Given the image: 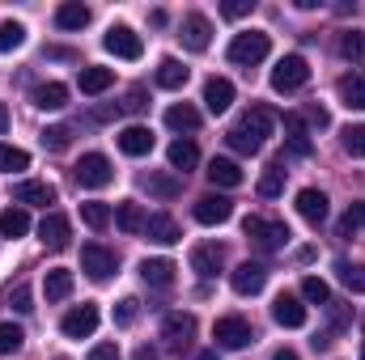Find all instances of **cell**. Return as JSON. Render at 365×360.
Instances as JSON below:
<instances>
[{"instance_id": "obj_1", "label": "cell", "mask_w": 365, "mask_h": 360, "mask_svg": "<svg viewBox=\"0 0 365 360\" xmlns=\"http://www.w3.org/2000/svg\"><path fill=\"white\" fill-rule=\"evenodd\" d=\"M268 51H272V38L264 34V30H242V34H234V43H230V60L234 64H259V60H268Z\"/></svg>"}, {"instance_id": "obj_2", "label": "cell", "mask_w": 365, "mask_h": 360, "mask_svg": "<svg viewBox=\"0 0 365 360\" xmlns=\"http://www.w3.org/2000/svg\"><path fill=\"white\" fill-rule=\"evenodd\" d=\"M242 233L259 246V250H280L289 242V225L284 221H268V216H247L242 221Z\"/></svg>"}, {"instance_id": "obj_3", "label": "cell", "mask_w": 365, "mask_h": 360, "mask_svg": "<svg viewBox=\"0 0 365 360\" xmlns=\"http://www.w3.org/2000/svg\"><path fill=\"white\" fill-rule=\"evenodd\" d=\"M212 339H217V348H225V352H238V348H251V344H255V331H251V322H247V318L230 314V318H217V327H212Z\"/></svg>"}, {"instance_id": "obj_4", "label": "cell", "mask_w": 365, "mask_h": 360, "mask_svg": "<svg viewBox=\"0 0 365 360\" xmlns=\"http://www.w3.org/2000/svg\"><path fill=\"white\" fill-rule=\"evenodd\" d=\"M310 81V64L302 60V55H280L276 60V68H272V90L276 93H293V90H302Z\"/></svg>"}, {"instance_id": "obj_5", "label": "cell", "mask_w": 365, "mask_h": 360, "mask_svg": "<svg viewBox=\"0 0 365 360\" xmlns=\"http://www.w3.org/2000/svg\"><path fill=\"white\" fill-rule=\"evenodd\" d=\"M102 47H106L110 55H119V60H140V55H145V43H140V34H136L132 26H110L106 38H102Z\"/></svg>"}, {"instance_id": "obj_6", "label": "cell", "mask_w": 365, "mask_h": 360, "mask_svg": "<svg viewBox=\"0 0 365 360\" xmlns=\"http://www.w3.org/2000/svg\"><path fill=\"white\" fill-rule=\"evenodd\" d=\"M60 331H64L68 339H90L93 331H98V305H93V301H81L77 309H68L64 322H60Z\"/></svg>"}, {"instance_id": "obj_7", "label": "cell", "mask_w": 365, "mask_h": 360, "mask_svg": "<svg viewBox=\"0 0 365 360\" xmlns=\"http://www.w3.org/2000/svg\"><path fill=\"white\" fill-rule=\"evenodd\" d=\"M115 268H119L115 250H106V246H98V242L81 246V271H86L90 280H110V275H115Z\"/></svg>"}, {"instance_id": "obj_8", "label": "cell", "mask_w": 365, "mask_h": 360, "mask_svg": "<svg viewBox=\"0 0 365 360\" xmlns=\"http://www.w3.org/2000/svg\"><path fill=\"white\" fill-rule=\"evenodd\" d=\"M73 174H77V182H81V186H93V191H98V186H106V182L115 179V170H110V162H106L102 153H86V157L73 166Z\"/></svg>"}, {"instance_id": "obj_9", "label": "cell", "mask_w": 365, "mask_h": 360, "mask_svg": "<svg viewBox=\"0 0 365 360\" xmlns=\"http://www.w3.org/2000/svg\"><path fill=\"white\" fill-rule=\"evenodd\" d=\"M191 335H195V314H187V309H175V314H166V322H162V339L170 344V348H187L191 344Z\"/></svg>"}, {"instance_id": "obj_10", "label": "cell", "mask_w": 365, "mask_h": 360, "mask_svg": "<svg viewBox=\"0 0 365 360\" xmlns=\"http://www.w3.org/2000/svg\"><path fill=\"white\" fill-rule=\"evenodd\" d=\"M230 284H234L238 297H255V292H264V284H268V268H264V263H242V268L230 271Z\"/></svg>"}, {"instance_id": "obj_11", "label": "cell", "mask_w": 365, "mask_h": 360, "mask_svg": "<svg viewBox=\"0 0 365 360\" xmlns=\"http://www.w3.org/2000/svg\"><path fill=\"white\" fill-rule=\"evenodd\" d=\"M234 216V199H225V195H200L195 199V221L200 225H225Z\"/></svg>"}, {"instance_id": "obj_12", "label": "cell", "mask_w": 365, "mask_h": 360, "mask_svg": "<svg viewBox=\"0 0 365 360\" xmlns=\"http://www.w3.org/2000/svg\"><path fill=\"white\" fill-rule=\"evenodd\" d=\"M234 127H238V132H247L251 140H259V144H264V140L272 136V127H276V115L268 110V106H251V110H247Z\"/></svg>"}, {"instance_id": "obj_13", "label": "cell", "mask_w": 365, "mask_h": 360, "mask_svg": "<svg viewBox=\"0 0 365 360\" xmlns=\"http://www.w3.org/2000/svg\"><path fill=\"white\" fill-rule=\"evenodd\" d=\"M13 203L17 208H47V203H56V186L51 182H17L13 186Z\"/></svg>"}, {"instance_id": "obj_14", "label": "cell", "mask_w": 365, "mask_h": 360, "mask_svg": "<svg viewBox=\"0 0 365 360\" xmlns=\"http://www.w3.org/2000/svg\"><path fill=\"white\" fill-rule=\"evenodd\" d=\"M38 238H43V246H47V250H64V246H68V238H73V225H68V216H60V212L43 216V225H38Z\"/></svg>"}, {"instance_id": "obj_15", "label": "cell", "mask_w": 365, "mask_h": 360, "mask_svg": "<svg viewBox=\"0 0 365 360\" xmlns=\"http://www.w3.org/2000/svg\"><path fill=\"white\" fill-rule=\"evenodd\" d=\"M182 47L187 51H208V38H212V26H208V17L204 13H191V17H182Z\"/></svg>"}, {"instance_id": "obj_16", "label": "cell", "mask_w": 365, "mask_h": 360, "mask_svg": "<svg viewBox=\"0 0 365 360\" xmlns=\"http://www.w3.org/2000/svg\"><path fill=\"white\" fill-rule=\"evenodd\" d=\"M272 318L280 327H289V331H297V327H306V305L293 297V292H280L272 301Z\"/></svg>"}, {"instance_id": "obj_17", "label": "cell", "mask_w": 365, "mask_h": 360, "mask_svg": "<svg viewBox=\"0 0 365 360\" xmlns=\"http://www.w3.org/2000/svg\"><path fill=\"white\" fill-rule=\"evenodd\" d=\"M119 149H123L128 157H149V153H153V132L140 127V123H128V127L119 132Z\"/></svg>"}, {"instance_id": "obj_18", "label": "cell", "mask_w": 365, "mask_h": 360, "mask_svg": "<svg viewBox=\"0 0 365 360\" xmlns=\"http://www.w3.org/2000/svg\"><path fill=\"white\" fill-rule=\"evenodd\" d=\"M145 238L149 242H158V246H175L182 233H179V221L175 216H166V212H158V216H145Z\"/></svg>"}, {"instance_id": "obj_19", "label": "cell", "mask_w": 365, "mask_h": 360, "mask_svg": "<svg viewBox=\"0 0 365 360\" xmlns=\"http://www.w3.org/2000/svg\"><path fill=\"white\" fill-rule=\"evenodd\" d=\"M204 106H208L212 115H225V110L234 106V81H225V77H208V85H204Z\"/></svg>"}, {"instance_id": "obj_20", "label": "cell", "mask_w": 365, "mask_h": 360, "mask_svg": "<svg viewBox=\"0 0 365 360\" xmlns=\"http://www.w3.org/2000/svg\"><path fill=\"white\" fill-rule=\"evenodd\" d=\"M297 212H302V221L323 225V221H327V195H323V191H314V186L297 191Z\"/></svg>"}, {"instance_id": "obj_21", "label": "cell", "mask_w": 365, "mask_h": 360, "mask_svg": "<svg viewBox=\"0 0 365 360\" xmlns=\"http://www.w3.org/2000/svg\"><path fill=\"white\" fill-rule=\"evenodd\" d=\"M77 85H81V93H90V97H98V93H106L110 85H115V68H102V64H90V68H81V73H77Z\"/></svg>"}, {"instance_id": "obj_22", "label": "cell", "mask_w": 365, "mask_h": 360, "mask_svg": "<svg viewBox=\"0 0 365 360\" xmlns=\"http://www.w3.org/2000/svg\"><path fill=\"white\" fill-rule=\"evenodd\" d=\"M191 268L200 271L204 280H212L217 271L225 268V250H221V246H195V250H191Z\"/></svg>"}, {"instance_id": "obj_23", "label": "cell", "mask_w": 365, "mask_h": 360, "mask_svg": "<svg viewBox=\"0 0 365 360\" xmlns=\"http://www.w3.org/2000/svg\"><path fill=\"white\" fill-rule=\"evenodd\" d=\"M284 132H289V153L293 157H310V132L302 115H284Z\"/></svg>"}, {"instance_id": "obj_24", "label": "cell", "mask_w": 365, "mask_h": 360, "mask_svg": "<svg viewBox=\"0 0 365 360\" xmlns=\"http://www.w3.org/2000/svg\"><path fill=\"white\" fill-rule=\"evenodd\" d=\"M204 174H208V182H212V186H238V182H242L238 162H230V157H212Z\"/></svg>"}, {"instance_id": "obj_25", "label": "cell", "mask_w": 365, "mask_h": 360, "mask_svg": "<svg viewBox=\"0 0 365 360\" xmlns=\"http://www.w3.org/2000/svg\"><path fill=\"white\" fill-rule=\"evenodd\" d=\"M140 280L153 284V288H166V284H175V263L170 259H145L140 263Z\"/></svg>"}, {"instance_id": "obj_26", "label": "cell", "mask_w": 365, "mask_h": 360, "mask_svg": "<svg viewBox=\"0 0 365 360\" xmlns=\"http://www.w3.org/2000/svg\"><path fill=\"white\" fill-rule=\"evenodd\" d=\"M115 225H119L123 233H145V212H140V203H136V199H123V203L115 208Z\"/></svg>"}, {"instance_id": "obj_27", "label": "cell", "mask_w": 365, "mask_h": 360, "mask_svg": "<svg viewBox=\"0 0 365 360\" xmlns=\"http://www.w3.org/2000/svg\"><path fill=\"white\" fill-rule=\"evenodd\" d=\"M30 233V212L26 208H4L0 212V238H26Z\"/></svg>"}, {"instance_id": "obj_28", "label": "cell", "mask_w": 365, "mask_h": 360, "mask_svg": "<svg viewBox=\"0 0 365 360\" xmlns=\"http://www.w3.org/2000/svg\"><path fill=\"white\" fill-rule=\"evenodd\" d=\"M34 106H38V110H64V106H68V85H60V81L38 85V90H34Z\"/></svg>"}, {"instance_id": "obj_29", "label": "cell", "mask_w": 365, "mask_h": 360, "mask_svg": "<svg viewBox=\"0 0 365 360\" xmlns=\"http://www.w3.org/2000/svg\"><path fill=\"white\" fill-rule=\"evenodd\" d=\"M166 127H175V132H195V127H200V110L187 106V102H175V106L166 110Z\"/></svg>"}, {"instance_id": "obj_30", "label": "cell", "mask_w": 365, "mask_h": 360, "mask_svg": "<svg viewBox=\"0 0 365 360\" xmlns=\"http://www.w3.org/2000/svg\"><path fill=\"white\" fill-rule=\"evenodd\" d=\"M336 90H340V102H344L349 110H365V77H361V73L344 77V81H340Z\"/></svg>"}, {"instance_id": "obj_31", "label": "cell", "mask_w": 365, "mask_h": 360, "mask_svg": "<svg viewBox=\"0 0 365 360\" xmlns=\"http://www.w3.org/2000/svg\"><path fill=\"white\" fill-rule=\"evenodd\" d=\"M43 292H47V301H64V297L73 292V271L51 268L47 271V280H43Z\"/></svg>"}, {"instance_id": "obj_32", "label": "cell", "mask_w": 365, "mask_h": 360, "mask_svg": "<svg viewBox=\"0 0 365 360\" xmlns=\"http://www.w3.org/2000/svg\"><path fill=\"white\" fill-rule=\"evenodd\" d=\"M56 26L60 30H86L90 26V9L86 4H60L56 9Z\"/></svg>"}, {"instance_id": "obj_33", "label": "cell", "mask_w": 365, "mask_h": 360, "mask_svg": "<svg viewBox=\"0 0 365 360\" xmlns=\"http://www.w3.org/2000/svg\"><path fill=\"white\" fill-rule=\"evenodd\" d=\"M166 157H170V166H175V170H182V174H187V170H195V166H200V149H195V144H191V140H175V144H170V153H166Z\"/></svg>"}, {"instance_id": "obj_34", "label": "cell", "mask_w": 365, "mask_h": 360, "mask_svg": "<svg viewBox=\"0 0 365 360\" xmlns=\"http://www.w3.org/2000/svg\"><path fill=\"white\" fill-rule=\"evenodd\" d=\"M187 77H191V73L182 68L179 60H162V64H158V85H162V90H182Z\"/></svg>"}, {"instance_id": "obj_35", "label": "cell", "mask_w": 365, "mask_h": 360, "mask_svg": "<svg viewBox=\"0 0 365 360\" xmlns=\"http://www.w3.org/2000/svg\"><path fill=\"white\" fill-rule=\"evenodd\" d=\"M30 170V153L17 144H0V174H21Z\"/></svg>"}, {"instance_id": "obj_36", "label": "cell", "mask_w": 365, "mask_h": 360, "mask_svg": "<svg viewBox=\"0 0 365 360\" xmlns=\"http://www.w3.org/2000/svg\"><path fill=\"white\" fill-rule=\"evenodd\" d=\"M336 275H340V284H344L349 292H365V263L340 259V263H336Z\"/></svg>"}, {"instance_id": "obj_37", "label": "cell", "mask_w": 365, "mask_h": 360, "mask_svg": "<svg viewBox=\"0 0 365 360\" xmlns=\"http://www.w3.org/2000/svg\"><path fill=\"white\" fill-rule=\"evenodd\" d=\"M145 186H149V195H158V199H175L182 191V182L175 174H145Z\"/></svg>"}, {"instance_id": "obj_38", "label": "cell", "mask_w": 365, "mask_h": 360, "mask_svg": "<svg viewBox=\"0 0 365 360\" xmlns=\"http://www.w3.org/2000/svg\"><path fill=\"white\" fill-rule=\"evenodd\" d=\"M340 55L361 64L365 60V30H344V34H340Z\"/></svg>"}, {"instance_id": "obj_39", "label": "cell", "mask_w": 365, "mask_h": 360, "mask_svg": "<svg viewBox=\"0 0 365 360\" xmlns=\"http://www.w3.org/2000/svg\"><path fill=\"white\" fill-rule=\"evenodd\" d=\"M280 191H284V166L276 162V166L264 170V179H259V195H264V199H276Z\"/></svg>"}, {"instance_id": "obj_40", "label": "cell", "mask_w": 365, "mask_h": 360, "mask_svg": "<svg viewBox=\"0 0 365 360\" xmlns=\"http://www.w3.org/2000/svg\"><path fill=\"white\" fill-rule=\"evenodd\" d=\"M68 140H73V127H68V123H56V127L43 132V149H51V153H64Z\"/></svg>"}, {"instance_id": "obj_41", "label": "cell", "mask_w": 365, "mask_h": 360, "mask_svg": "<svg viewBox=\"0 0 365 360\" xmlns=\"http://www.w3.org/2000/svg\"><path fill=\"white\" fill-rule=\"evenodd\" d=\"M302 297L314 301V305H331V288H327L319 275H306V280H302Z\"/></svg>"}, {"instance_id": "obj_42", "label": "cell", "mask_w": 365, "mask_h": 360, "mask_svg": "<svg viewBox=\"0 0 365 360\" xmlns=\"http://www.w3.org/2000/svg\"><path fill=\"white\" fill-rule=\"evenodd\" d=\"M26 43V26L21 21H0V51H17Z\"/></svg>"}, {"instance_id": "obj_43", "label": "cell", "mask_w": 365, "mask_h": 360, "mask_svg": "<svg viewBox=\"0 0 365 360\" xmlns=\"http://www.w3.org/2000/svg\"><path fill=\"white\" fill-rule=\"evenodd\" d=\"M21 339H26V331L17 322H0V356H13L21 348Z\"/></svg>"}, {"instance_id": "obj_44", "label": "cell", "mask_w": 365, "mask_h": 360, "mask_svg": "<svg viewBox=\"0 0 365 360\" xmlns=\"http://www.w3.org/2000/svg\"><path fill=\"white\" fill-rule=\"evenodd\" d=\"M81 221H86L90 229H106V225H110V208L98 203V199H90V203H81Z\"/></svg>"}, {"instance_id": "obj_45", "label": "cell", "mask_w": 365, "mask_h": 360, "mask_svg": "<svg viewBox=\"0 0 365 360\" xmlns=\"http://www.w3.org/2000/svg\"><path fill=\"white\" fill-rule=\"evenodd\" d=\"M225 140H230V149H234V153H242V157H255V153L264 149L259 140H251V136H247V132H238V127H230V132H225Z\"/></svg>"}, {"instance_id": "obj_46", "label": "cell", "mask_w": 365, "mask_h": 360, "mask_svg": "<svg viewBox=\"0 0 365 360\" xmlns=\"http://www.w3.org/2000/svg\"><path fill=\"white\" fill-rule=\"evenodd\" d=\"M357 229H365V203H353V208L344 212V221H340V238H353Z\"/></svg>"}, {"instance_id": "obj_47", "label": "cell", "mask_w": 365, "mask_h": 360, "mask_svg": "<svg viewBox=\"0 0 365 360\" xmlns=\"http://www.w3.org/2000/svg\"><path fill=\"white\" fill-rule=\"evenodd\" d=\"M136 314H140V301H136V297H123V301L115 305V322H119V327H132Z\"/></svg>"}, {"instance_id": "obj_48", "label": "cell", "mask_w": 365, "mask_h": 360, "mask_svg": "<svg viewBox=\"0 0 365 360\" xmlns=\"http://www.w3.org/2000/svg\"><path fill=\"white\" fill-rule=\"evenodd\" d=\"M344 153L365 157V123H357V127H349V132H344Z\"/></svg>"}, {"instance_id": "obj_49", "label": "cell", "mask_w": 365, "mask_h": 360, "mask_svg": "<svg viewBox=\"0 0 365 360\" xmlns=\"http://www.w3.org/2000/svg\"><path fill=\"white\" fill-rule=\"evenodd\" d=\"M9 305H13L17 314H30V309H34V297H30V288H26V284L9 288Z\"/></svg>"}, {"instance_id": "obj_50", "label": "cell", "mask_w": 365, "mask_h": 360, "mask_svg": "<svg viewBox=\"0 0 365 360\" xmlns=\"http://www.w3.org/2000/svg\"><path fill=\"white\" fill-rule=\"evenodd\" d=\"M251 9H255V0H225V4H221L225 17H247Z\"/></svg>"}, {"instance_id": "obj_51", "label": "cell", "mask_w": 365, "mask_h": 360, "mask_svg": "<svg viewBox=\"0 0 365 360\" xmlns=\"http://www.w3.org/2000/svg\"><path fill=\"white\" fill-rule=\"evenodd\" d=\"M90 360H119V348H115V344H93Z\"/></svg>"}, {"instance_id": "obj_52", "label": "cell", "mask_w": 365, "mask_h": 360, "mask_svg": "<svg viewBox=\"0 0 365 360\" xmlns=\"http://www.w3.org/2000/svg\"><path fill=\"white\" fill-rule=\"evenodd\" d=\"M306 119H310L314 127H327V110H323V106H310V110H306Z\"/></svg>"}, {"instance_id": "obj_53", "label": "cell", "mask_w": 365, "mask_h": 360, "mask_svg": "<svg viewBox=\"0 0 365 360\" xmlns=\"http://www.w3.org/2000/svg\"><path fill=\"white\" fill-rule=\"evenodd\" d=\"M132 360H162V356H158L153 348H136V356H132Z\"/></svg>"}, {"instance_id": "obj_54", "label": "cell", "mask_w": 365, "mask_h": 360, "mask_svg": "<svg viewBox=\"0 0 365 360\" xmlns=\"http://www.w3.org/2000/svg\"><path fill=\"white\" fill-rule=\"evenodd\" d=\"M9 132V110H4V102H0V136Z\"/></svg>"}, {"instance_id": "obj_55", "label": "cell", "mask_w": 365, "mask_h": 360, "mask_svg": "<svg viewBox=\"0 0 365 360\" xmlns=\"http://www.w3.org/2000/svg\"><path fill=\"white\" fill-rule=\"evenodd\" d=\"M272 360H297V352H293V348H280V352H276Z\"/></svg>"}, {"instance_id": "obj_56", "label": "cell", "mask_w": 365, "mask_h": 360, "mask_svg": "<svg viewBox=\"0 0 365 360\" xmlns=\"http://www.w3.org/2000/svg\"><path fill=\"white\" fill-rule=\"evenodd\" d=\"M195 360H217V352H200Z\"/></svg>"}, {"instance_id": "obj_57", "label": "cell", "mask_w": 365, "mask_h": 360, "mask_svg": "<svg viewBox=\"0 0 365 360\" xmlns=\"http://www.w3.org/2000/svg\"><path fill=\"white\" fill-rule=\"evenodd\" d=\"M361 360H365V344H361Z\"/></svg>"}]
</instances>
